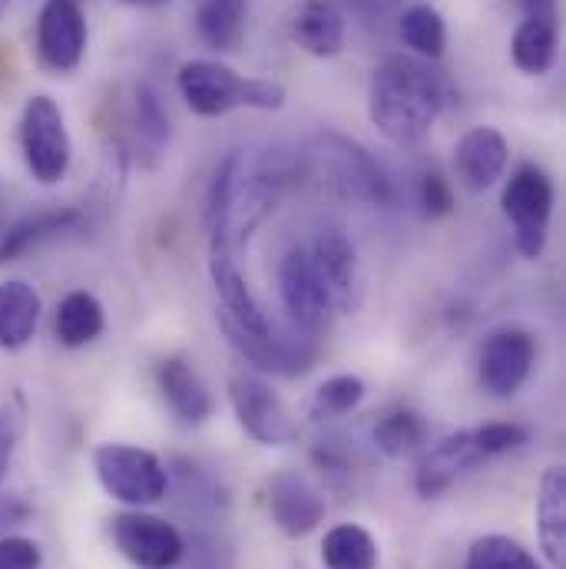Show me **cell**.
I'll list each match as a JSON object with an SVG mask.
<instances>
[{"mask_svg": "<svg viewBox=\"0 0 566 569\" xmlns=\"http://www.w3.org/2000/svg\"><path fill=\"white\" fill-rule=\"evenodd\" d=\"M291 186V166L272 152H232L212 176L206 199L209 246L239 252L249 246L256 229L276 212Z\"/></svg>", "mask_w": 566, "mask_h": 569, "instance_id": "cell-1", "label": "cell"}, {"mask_svg": "<svg viewBox=\"0 0 566 569\" xmlns=\"http://www.w3.org/2000/svg\"><path fill=\"white\" fill-rule=\"evenodd\" d=\"M444 103L447 87L425 60L391 53L371 73L368 117L378 133L395 146H418L425 140Z\"/></svg>", "mask_w": 566, "mask_h": 569, "instance_id": "cell-2", "label": "cell"}, {"mask_svg": "<svg viewBox=\"0 0 566 569\" xmlns=\"http://www.w3.org/2000/svg\"><path fill=\"white\" fill-rule=\"evenodd\" d=\"M179 97L196 117H226L229 110H282L285 87L276 80H246L219 60H186L176 73Z\"/></svg>", "mask_w": 566, "mask_h": 569, "instance_id": "cell-3", "label": "cell"}, {"mask_svg": "<svg viewBox=\"0 0 566 569\" xmlns=\"http://www.w3.org/2000/svg\"><path fill=\"white\" fill-rule=\"evenodd\" d=\"M311 162L325 176V182L355 202L388 209L395 202V182L388 169L361 146L341 133H318L311 140Z\"/></svg>", "mask_w": 566, "mask_h": 569, "instance_id": "cell-4", "label": "cell"}, {"mask_svg": "<svg viewBox=\"0 0 566 569\" xmlns=\"http://www.w3.org/2000/svg\"><path fill=\"white\" fill-rule=\"evenodd\" d=\"M93 470L107 497L123 507H149L159 503L169 490V473L152 450L133 443H100L93 450Z\"/></svg>", "mask_w": 566, "mask_h": 569, "instance_id": "cell-5", "label": "cell"}, {"mask_svg": "<svg viewBox=\"0 0 566 569\" xmlns=\"http://www.w3.org/2000/svg\"><path fill=\"white\" fill-rule=\"evenodd\" d=\"M20 152L27 162V172L40 186H57L73 162V142L67 133L63 110L53 97L37 93L23 103L20 113Z\"/></svg>", "mask_w": 566, "mask_h": 569, "instance_id": "cell-6", "label": "cell"}, {"mask_svg": "<svg viewBox=\"0 0 566 569\" xmlns=\"http://www.w3.org/2000/svg\"><path fill=\"white\" fill-rule=\"evenodd\" d=\"M500 209H504L507 222L514 226L517 252L524 259H540L544 249H547L550 216H554V182H550V176L534 162L517 166L514 176L507 179L504 192H500Z\"/></svg>", "mask_w": 566, "mask_h": 569, "instance_id": "cell-7", "label": "cell"}, {"mask_svg": "<svg viewBox=\"0 0 566 569\" xmlns=\"http://www.w3.org/2000/svg\"><path fill=\"white\" fill-rule=\"evenodd\" d=\"M279 295H282L291 331H298L305 338H315V341L328 331L335 305H331L325 284L318 279L305 246H291L285 252L282 266H279Z\"/></svg>", "mask_w": 566, "mask_h": 569, "instance_id": "cell-8", "label": "cell"}, {"mask_svg": "<svg viewBox=\"0 0 566 569\" xmlns=\"http://www.w3.org/2000/svg\"><path fill=\"white\" fill-rule=\"evenodd\" d=\"M229 401L236 411L239 427L266 443V447H285L298 440V421L291 418L288 405L272 391V385H266L256 375H236L229 381Z\"/></svg>", "mask_w": 566, "mask_h": 569, "instance_id": "cell-9", "label": "cell"}, {"mask_svg": "<svg viewBox=\"0 0 566 569\" xmlns=\"http://www.w3.org/2000/svg\"><path fill=\"white\" fill-rule=\"evenodd\" d=\"M308 256H311V266L325 284L335 311L355 315L365 298V269H361L358 249L345 236V229H338V226L321 229L315 236V242L308 246Z\"/></svg>", "mask_w": 566, "mask_h": 569, "instance_id": "cell-10", "label": "cell"}, {"mask_svg": "<svg viewBox=\"0 0 566 569\" xmlns=\"http://www.w3.org/2000/svg\"><path fill=\"white\" fill-rule=\"evenodd\" d=\"M537 361V341L524 328H497L487 335L477 358V381L490 398L517 395Z\"/></svg>", "mask_w": 566, "mask_h": 569, "instance_id": "cell-11", "label": "cell"}, {"mask_svg": "<svg viewBox=\"0 0 566 569\" xmlns=\"http://www.w3.org/2000/svg\"><path fill=\"white\" fill-rule=\"evenodd\" d=\"M110 537L117 550L140 569H172L186 553L182 533L162 517L142 510L117 513L110 520Z\"/></svg>", "mask_w": 566, "mask_h": 569, "instance_id": "cell-12", "label": "cell"}, {"mask_svg": "<svg viewBox=\"0 0 566 569\" xmlns=\"http://www.w3.org/2000/svg\"><path fill=\"white\" fill-rule=\"evenodd\" d=\"M83 0H47L37 20V53L50 73H73L87 53Z\"/></svg>", "mask_w": 566, "mask_h": 569, "instance_id": "cell-13", "label": "cell"}, {"mask_svg": "<svg viewBox=\"0 0 566 569\" xmlns=\"http://www.w3.org/2000/svg\"><path fill=\"white\" fill-rule=\"evenodd\" d=\"M524 20L514 33L510 57L520 73L544 77L557 63V43H560V13L557 0H520Z\"/></svg>", "mask_w": 566, "mask_h": 569, "instance_id": "cell-14", "label": "cell"}, {"mask_svg": "<svg viewBox=\"0 0 566 569\" xmlns=\"http://www.w3.org/2000/svg\"><path fill=\"white\" fill-rule=\"evenodd\" d=\"M487 457L477 450L474 433L470 430H457L447 433L444 440H437L434 447L427 443L418 457V470H415V490L425 500H437L440 493H447L464 473H470L474 467H480Z\"/></svg>", "mask_w": 566, "mask_h": 569, "instance_id": "cell-15", "label": "cell"}, {"mask_svg": "<svg viewBox=\"0 0 566 569\" xmlns=\"http://www.w3.org/2000/svg\"><path fill=\"white\" fill-rule=\"evenodd\" d=\"M266 503H269L272 523L291 540H301V537L315 533L321 527L325 513H328L325 497L301 473H291V470H282V473H276L269 480Z\"/></svg>", "mask_w": 566, "mask_h": 569, "instance_id": "cell-16", "label": "cell"}, {"mask_svg": "<svg viewBox=\"0 0 566 569\" xmlns=\"http://www.w3.org/2000/svg\"><path fill=\"white\" fill-rule=\"evenodd\" d=\"M507 162H510V146L494 127H477L464 133L454 146V169L464 179V186L474 192L497 186L507 172Z\"/></svg>", "mask_w": 566, "mask_h": 569, "instance_id": "cell-17", "label": "cell"}, {"mask_svg": "<svg viewBox=\"0 0 566 569\" xmlns=\"http://www.w3.org/2000/svg\"><path fill=\"white\" fill-rule=\"evenodd\" d=\"M156 381L162 391V401L169 405V411L176 415V421L186 427L206 425L212 418V395L206 388V381L199 378V371L182 361V358H166L156 368Z\"/></svg>", "mask_w": 566, "mask_h": 569, "instance_id": "cell-18", "label": "cell"}, {"mask_svg": "<svg viewBox=\"0 0 566 569\" xmlns=\"http://www.w3.org/2000/svg\"><path fill=\"white\" fill-rule=\"evenodd\" d=\"M291 40L318 57H338L345 50V13L335 0H305L295 23H291Z\"/></svg>", "mask_w": 566, "mask_h": 569, "instance_id": "cell-19", "label": "cell"}, {"mask_svg": "<svg viewBox=\"0 0 566 569\" xmlns=\"http://www.w3.org/2000/svg\"><path fill=\"white\" fill-rule=\"evenodd\" d=\"M537 533L554 569L566 567V470L550 467L537 493Z\"/></svg>", "mask_w": 566, "mask_h": 569, "instance_id": "cell-20", "label": "cell"}, {"mask_svg": "<svg viewBox=\"0 0 566 569\" xmlns=\"http://www.w3.org/2000/svg\"><path fill=\"white\" fill-rule=\"evenodd\" d=\"M40 295L33 284L10 279L0 282V348L3 351H20L33 341L37 325H40Z\"/></svg>", "mask_w": 566, "mask_h": 569, "instance_id": "cell-21", "label": "cell"}, {"mask_svg": "<svg viewBox=\"0 0 566 569\" xmlns=\"http://www.w3.org/2000/svg\"><path fill=\"white\" fill-rule=\"evenodd\" d=\"M80 222V209H43L37 216H27L20 222H13L3 236H0V266L7 262H17L20 256H27L30 249H37L40 242L60 236V232H70L73 226Z\"/></svg>", "mask_w": 566, "mask_h": 569, "instance_id": "cell-22", "label": "cell"}, {"mask_svg": "<svg viewBox=\"0 0 566 569\" xmlns=\"http://www.w3.org/2000/svg\"><path fill=\"white\" fill-rule=\"evenodd\" d=\"M107 328V315L97 295L90 291H70L53 315V335L63 348H87L93 345Z\"/></svg>", "mask_w": 566, "mask_h": 569, "instance_id": "cell-23", "label": "cell"}, {"mask_svg": "<svg viewBox=\"0 0 566 569\" xmlns=\"http://www.w3.org/2000/svg\"><path fill=\"white\" fill-rule=\"evenodd\" d=\"M249 0H199L196 30L199 40L216 53H236L246 37Z\"/></svg>", "mask_w": 566, "mask_h": 569, "instance_id": "cell-24", "label": "cell"}, {"mask_svg": "<svg viewBox=\"0 0 566 569\" xmlns=\"http://www.w3.org/2000/svg\"><path fill=\"white\" fill-rule=\"evenodd\" d=\"M325 569H378V543L358 523H338L321 540Z\"/></svg>", "mask_w": 566, "mask_h": 569, "instance_id": "cell-25", "label": "cell"}, {"mask_svg": "<svg viewBox=\"0 0 566 569\" xmlns=\"http://www.w3.org/2000/svg\"><path fill=\"white\" fill-rule=\"evenodd\" d=\"M371 437H375V447L388 460H411V457H421L430 430H427L425 418L415 411H391L375 425Z\"/></svg>", "mask_w": 566, "mask_h": 569, "instance_id": "cell-26", "label": "cell"}, {"mask_svg": "<svg viewBox=\"0 0 566 569\" xmlns=\"http://www.w3.org/2000/svg\"><path fill=\"white\" fill-rule=\"evenodd\" d=\"M401 40L425 60H440L447 50V23L430 3H415L398 20Z\"/></svg>", "mask_w": 566, "mask_h": 569, "instance_id": "cell-27", "label": "cell"}, {"mask_svg": "<svg viewBox=\"0 0 566 569\" xmlns=\"http://www.w3.org/2000/svg\"><path fill=\"white\" fill-rule=\"evenodd\" d=\"M137 142L146 166H152L169 146V117L162 110L159 93L149 83L137 87Z\"/></svg>", "mask_w": 566, "mask_h": 569, "instance_id": "cell-28", "label": "cell"}, {"mask_svg": "<svg viewBox=\"0 0 566 569\" xmlns=\"http://www.w3.org/2000/svg\"><path fill=\"white\" fill-rule=\"evenodd\" d=\"M464 569H540L534 553L510 537L490 533L470 543Z\"/></svg>", "mask_w": 566, "mask_h": 569, "instance_id": "cell-29", "label": "cell"}, {"mask_svg": "<svg viewBox=\"0 0 566 569\" xmlns=\"http://www.w3.org/2000/svg\"><path fill=\"white\" fill-rule=\"evenodd\" d=\"M365 395H368V388H365L361 378H355V375H335V378H328L315 391V398H311V418L315 421L345 418V415H351L365 401Z\"/></svg>", "mask_w": 566, "mask_h": 569, "instance_id": "cell-30", "label": "cell"}, {"mask_svg": "<svg viewBox=\"0 0 566 569\" xmlns=\"http://www.w3.org/2000/svg\"><path fill=\"white\" fill-rule=\"evenodd\" d=\"M470 433H474V443L484 457H500V453L520 450L530 440V430L524 425H484Z\"/></svg>", "mask_w": 566, "mask_h": 569, "instance_id": "cell-31", "label": "cell"}, {"mask_svg": "<svg viewBox=\"0 0 566 569\" xmlns=\"http://www.w3.org/2000/svg\"><path fill=\"white\" fill-rule=\"evenodd\" d=\"M418 202L427 219H444L454 212V189L440 172H425L418 186Z\"/></svg>", "mask_w": 566, "mask_h": 569, "instance_id": "cell-32", "label": "cell"}, {"mask_svg": "<svg viewBox=\"0 0 566 569\" xmlns=\"http://www.w3.org/2000/svg\"><path fill=\"white\" fill-rule=\"evenodd\" d=\"M43 550L27 537H3L0 540V569H40Z\"/></svg>", "mask_w": 566, "mask_h": 569, "instance_id": "cell-33", "label": "cell"}, {"mask_svg": "<svg viewBox=\"0 0 566 569\" xmlns=\"http://www.w3.org/2000/svg\"><path fill=\"white\" fill-rule=\"evenodd\" d=\"M17 437H20V418L10 408H0V483H3V477L10 470V457H13Z\"/></svg>", "mask_w": 566, "mask_h": 569, "instance_id": "cell-34", "label": "cell"}, {"mask_svg": "<svg viewBox=\"0 0 566 569\" xmlns=\"http://www.w3.org/2000/svg\"><path fill=\"white\" fill-rule=\"evenodd\" d=\"M27 517V507L23 503H17V500H0V527L3 523H17V520H23Z\"/></svg>", "mask_w": 566, "mask_h": 569, "instance_id": "cell-35", "label": "cell"}, {"mask_svg": "<svg viewBox=\"0 0 566 569\" xmlns=\"http://www.w3.org/2000/svg\"><path fill=\"white\" fill-rule=\"evenodd\" d=\"M120 3H127V7H159L166 0H120Z\"/></svg>", "mask_w": 566, "mask_h": 569, "instance_id": "cell-36", "label": "cell"}, {"mask_svg": "<svg viewBox=\"0 0 566 569\" xmlns=\"http://www.w3.org/2000/svg\"><path fill=\"white\" fill-rule=\"evenodd\" d=\"M0 7H3V0H0Z\"/></svg>", "mask_w": 566, "mask_h": 569, "instance_id": "cell-37", "label": "cell"}]
</instances>
